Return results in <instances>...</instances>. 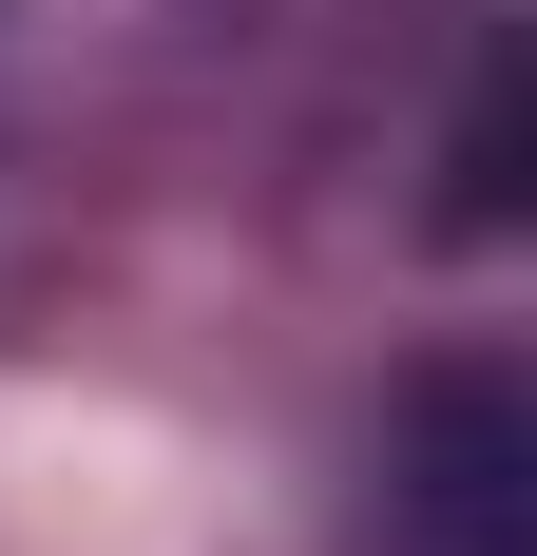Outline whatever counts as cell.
I'll list each match as a JSON object with an SVG mask.
<instances>
[{
  "label": "cell",
  "instance_id": "cell-2",
  "mask_svg": "<svg viewBox=\"0 0 537 556\" xmlns=\"http://www.w3.org/2000/svg\"><path fill=\"white\" fill-rule=\"evenodd\" d=\"M441 230H461V250H499V230H519V39H480V77H461V135H441Z\"/></svg>",
  "mask_w": 537,
  "mask_h": 556
},
{
  "label": "cell",
  "instance_id": "cell-1",
  "mask_svg": "<svg viewBox=\"0 0 537 556\" xmlns=\"http://www.w3.org/2000/svg\"><path fill=\"white\" fill-rule=\"evenodd\" d=\"M384 500H403L423 556H537V403H519V365H423L403 442H384Z\"/></svg>",
  "mask_w": 537,
  "mask_h": 556
}]
</instances>
